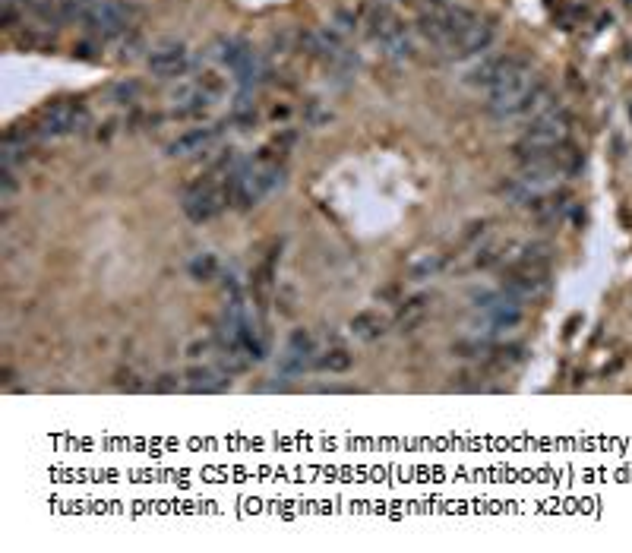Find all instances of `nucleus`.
<instances>
[{
	"label": "nucleus",
	"mask_w": 632,
	"mask_h": 553,
	"mask_svg": "<svg viewBox=\"0 0 632 553\" xmlns=\"http://www.w3.org/2000/svg\"><path fill=\"white\" fill-rule=\"evenodd\" d=\"M437 269H440V260H437V256H433V260H421L418 266L411 269V279H427V275H433Z\"/></svg>",
	"instance_id": "f3484780"
},
{
	"label": "nucleus",
	"mask_w": 632,
	"mask_h": 553,
	"mask_svg": "<svg viewBox=\"0 0 632 553\" xmlns=\"http://www.w3.org/2000/svg\"><path fill=\"white\" fill-rule=\"evenodd\" d=\"M222 127H196V130H187L181 133L177 140L168 146L171 155H196V152H206L215 140H219Z\"/></svg>",
	"instance_id": "1a4fd4ad"
},
{
	"label": "nucleus",
	"mask_w": 632,
	"mask_h": 553,
	"mask_svg": "<svg viewBox=\"0 0 632 553\" xmlns=\"http://www.w3.org/2000/svg\"><path fill=\"white\" fill-rule=\"evenodd\" d=\"M26 4L32 7V0H4V7H13V10H16V7H26Z\"/></svg>",
	"instance_id": "a211bd4d"
},
{
	"label": "nucleus",
	"mask_w": 632,
	"mask_h": 553,
	"mask_svg": "<svg viewBox=\"0 0 632 553\" xmlns=\"http://www.w3.org/2000/svg\"><path fill=\"white\" fill-rule=\"evenodd\" d=\"M133 4L127 0H98V4L86 13V32L95 38H121L133 26Z\"/></svg>",
	"instance_id": "20e7f679"
},
{
	"label": "nucleus",
	"mask_w": 632,
	"mask_h": 553,
	"mask_svg": "<svg viewBox=\"0 0 632 553\" xmlns=\"http://www.w3.org/2000/svg\"><path fill=\"white\" fill-rule=\"evenodd\" d=\"M149 73L158 76V79H177V76H184L187 67H190V54L184 45H158L152 54H149V61H146Z\"/></svg>",
	"instance_id": "6e6552de"
},
{
	"label": "nucleus",
	"mask_w": 632,
	"mask_h": 553,
	"mask_svg": "<svg viewBox=\"0 0 632 553\" xmlns=\"http://www.w3.org/2000/svg\"><path fill=\"white\" fill-rule=\"evenodd\" d=\"M282 181H285V171L279 165H272V162H250V165L237 168L231 174V181H228V200L234 206H241V209H250L256 203H263L275 187H282Z\"/></svg>",
	"instance_id": "f03ea898"
},
{
	"label": "nucleus",
	"mask_w": 632,
	"mask_h": 553,
	"mask_svg": "<svg viewBox=\"0 0 632 553\" xmlns=\"http://www.w3.org/2000/svg\"><path fill=\"white\" fill-rule=\"evenodd\" d=\"M190 275L196 282H212L215 275H219V260H215V253H196L190 260Z\"/></svg>",
	"instance_id": "2eb2a0df"
},
{
	"label": "nucleus",
	"mask_w": 632,
	"mask_h": 553,
	"mask_svg": "<svg viewBox=\"0 0 632 553\" xmlns=\"http://www.w3.org/2000/svg\"><path fill=\"white\" fill-rule=\"evenodd\" d=\"M266 73H269V70H266V61H263V57L256 54L253 48L247 51L244 61L234 67V79H237V83H241V89H244V92H250V89L260 86L263 79H266Z\"/></svg>",
	"instance_id": "9b49d317"
},
{
	"label": "nucleus",
	"mask_w": 632,
	"mask_h": 553,
	"mask_svg": "<svg viewBox=\"0 0 632 553\" xmlns=\"http://www.w3.org/2000/svg\"><path fill=\"white\" fill-rule=\"evenodd\" d=\"M310 354H313L310 335H307V332H294V335H291V342H288L285 358H282V373H285V377H294V373H304V367L310 364Z\"/></svg>",
	"instance_id": "9d476101"
},
{
	"label": "nucleus",
	"mask_w": 632,
	"mask_h": 553,
	"mask_svg": "<svg viewBox=\"0 0 632 553\" xmlns=\"http://www.w3.org/2000/svg\"><path fill=\"white\" fill-rule=\"evenodd\" d=\"M474 16L471 10L465 7H449L443 4V0H430V4L424 7L421 13V23H418V35L424 38V42H430L437 51L449 48L456 38L474 23Z\"/></svg>",
	"instance_id": "7ed1b4c3"
},
{
	"label": "nucleus",
	"mask_w": 632,
	"mask_h": 553,
	"mask_svg": "<svg viewBox=\"0 0 632 553\" xmlns=\"http://www.w3.org/2000/svg\"><path fill=\"white\" fill-rule=\"evenodd\" d=\"M490 42H493V26L484 23V19H474V23L456 38V42H452L449 48H443V57H446V61H462V57L487 51Z\"/></svg>",
	"instance_id": "0eeeda50"
},
{
	"label": "nucleus",
	"mask_w": 632,
	"mask_h": 553,
	"mask_svg": "<svg viewBox=\"0 0 632 553\" xmlns=\"http://www.w3.org/2000/svg\"><path fill=\"white\" fill-rule=\"evenodd\" d=\"M86 124H89L86 108H79L76 102H57L45 108L38 130H42V136H70L76 130H83Z\"/></svg>",
	"instance_id": "423d86ee"
},
{
	"label": "nucleus",
	"mask_w": 632,
	"mask_h": 553,
	"mask_svg": "<svg viewBox=\"0 0 632 553\" xmlns=\"http://www.w3.org/2000/svg\"><path fill=\"white\" fill-rule=\"evenodd\" d=\"M316 364H320L323 370H329V373H342V370L351 367V354H348L345 348H332V351H326Z\"/></svg>",
	"instance_id": "dca6fc26"
},
{
	"label": "nucleus",
	"mask_w": 632,
	"mask_h": 553,
	"mask_svg": "<svg viewBox=\"0 0 632 553\" xmlns=\"http://www.w3.org/2000/svg\"><path fill=\"white\" fill-rule=\"evenodd\" d=\"M187 386L193 392H222L228 386V377L212 367H200V370H190L187 373Z\"/></svg>",
	"instance_id": "f8f14e48"
},
{
	"label": "nucleus",
	"mask_w": 632,
	"mask_h": 553,
	"mask_svg": "<svg viewBox=\"0 0 632 553\" xmlns=\"http://www.w3.org/2000/svg\"><path fill=\"white\" fill-rule=\"evenodd\" d=\"M569 133H572V114L560 105L547 108L541 117L528 124V130L522 133V140L516 143V155L519 162L531 155H544L553 149H563L569 143Z\"/></svg>",
	"instance_id": "f257e3e1"
},
{
	"label": "nucleus",
	"mask_w": 632,
	"mask_h": 553,
	"mask_svg": "<svg viewBox=\"0 0 632 553\" xmlns=\"http://www.w3.org/2000/svg\"><path fill=\"white\" fill-rule=\"evenodd\" d=\"M247 51H250V45H247V42H241V38H222V42L212 48L215 61H222V64H225V67H231V70L244 61Z\"/></svg>",
	"instance_id": "4468645a"
},
{
	"label": "nucleus",
	"mask_w": 632,
	"mask_h": 553,
	"mask_svg": "<svg viewBox=\"0 0 632 553\" xmlns=\"http://www.w3.org/2000/svg\"><path fill=\"white\" fill-rule=\"evenodd\" d=\"M228 200V187L219 190L215 184L209 181H200V184H193L187 193H184V212H187V219L190 222H209L212 215H219L222 206Z\"/></svg>",
	"instance_id": "39448f33"
},
{
	"label": "nucleus",
	"mask_w": 632,
	"mask_h": 553,
	"mask_svg": "<svg viewBox=\"0 0 632 553\" xmlns=\"http://www.w3.org/2000/svg\"><path fill=\"white\" fill-rule=\"evenodd\" d=\"M351 332L358 335V339H364V342H373V339H380V335L386 332V320L380 313H373V310L358 313L351 320Z\"/></svg>",
	"instance_id": "ddd939ff"
}]
</instances>
